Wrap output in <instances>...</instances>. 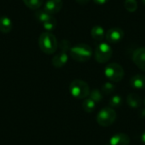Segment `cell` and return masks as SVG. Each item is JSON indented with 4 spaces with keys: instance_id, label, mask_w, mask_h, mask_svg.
Here are the masks:
<instances>
[{
    "instance_id": "obj_4",
    "label": "cell",
    "mask_w": 145,
    "mask_h": 145,
    "mask_svg": "<svg viewBox=\"0 0 145 145\" xmlns=\"http://www.w3.org/2000/svg\"><path fill=\"white\" fill-rule=\"evenodd\" d=\"M105 76L113 82H121L125 75L123 67L117 63H111L105 66L104 71Z\"/></svg>"
},
{
    "instance_id": "obj_22",
    "label": "cell",
    "mask_w": 145,
    "mask_h": 145,
    "mask_svg": "<svg viewBox=\"0 0 145 145\" xmlns=\"http://www.w3.org/2000/svg\"><path fill=\"white\" fill-rule=\"evenodd\" d=\"M89 99H91L92 100H93L95 103L97 102H100L103 99V94L101 93V92L98 89H93L92 91H90L89 93Z\"/></svg>"
},
{
    "instance_id": "obj_14",
    "label": "cell",
    "mask_w": 145,
    "mask_h": 145,
    "mask_svg": "<svg viewBox=\"0 0 145 145\" xmlns=\"http://www.w3.org/2000/svg\"><path fill=\"white\" fill-rule=\"evenodd\" d=\"M13 28V23L10 18L7 16L0 17V31L2 33H9Z\"/></svg>"
},
{
    "instance_id": "obj_10",
    "label": "cell",
    "mask_w": 145,
    "mask_h": 145,
    "mask_svg": "<svg viewBox=\"0 0 145 145\" xmlns=\"http://www.w3.org/2000/svg\"><path fill=\"white\" fill-rule=\"evenodd\" d=\"M130 138L126 133H116L110 138V145H129Z\"/></svg>"
},
{
    "instance_id": "obj_3",
    "label": "cell",
    "mask_w": 145,
    "mask_h": 145,
    "mask_svg": "<svg viewBox=\"0 0 145 145\" xmlns=\"http://www.w3.org/2000/svg\"><path fill=\"white\" fill-rule=\"evenodd\" d=\"M71 94L76 99H86L89 96L90 88L88 84L82 80H74L69 86Z\"/></svg>"
},
{
    "instance_id": "obj_11",
    "label": "cell",
    "mask_w": 145,
    "mask_h": 145,
    "mask_svg": "<svg viewBox=\"0 0 145 145\" xmlns=\"http://www.w3.org/2000/svg\"><path fill=\"white\" fill-rule=\"evenodd\" d=\"M68 61V55L65 52H60L54 56L52 59V64L55 68L63 67Z\"/></svg>"
},
{
    "instance_id": "obj_27",
    "label": "cell",
    "mask_w": 145,
    "mask_h": 145,
    "mask_svg": "<svg viewBox=\"0 0 145 145\" xmlns=\"http://www.w3.org/2000/svg\"><path fill=\"white\" fill-rule=\"evenodd\" d=\"M141 139H142V142L145 144V130L144 132L143 133V134H142V136H141Z\"/></svg>"
},
{
    "instance_id": "obj_18",
    "label": "cell",
    "mask_w": 145,
    "mask_h": 145,
    "mask_svg": "<svg viewBox=\"0 0 145 145\" xmlns=\"http://www.w3.org/2000/svg\"><path fill=\"white\" fill-rule=\"evenodd\" d=\"M35 17H36V19H37L38 21H40V22H42V23L43 24L44 22H46L47 20H48L52 17V15L49 14L48 13H47V12L43 9V10H37V11L35 13Z\"/></svg>"
},
{
    "instance_id": "obj_29",
    "label": "cell",
    "mask_w": 145,
    "mask_h": 145,
    "mask_svg": "<svg viewBox=\"0 0 145 145\" xmlns=\"http://www.w3.org/2000/svg\"><path fill=\"white\" fill-rule=\"evenodd\" d=\"M105 145H110V144H105Z\"/></svg>"
},
{
    "instance_id": "obj_21",
    "label": "cell",
    "mask_w": 145,
    "mask_h": 145,
    "mask_svg": "<svg viewBox=\"0 0 145 145\" xmlns=\"http://www.w3.org/2000/svg\"><path fill=\"white\" fill-rule=\"evenodd\" d=\"M123 103V99L121 96L119 95H115L113 96L110 101H109V104L110 105L111 108H118V107H121V105Z\"/></svg>"
},
{
    "instance_id": "obj_9",
    "label": "cell",
    "mask_w": 145,
    "mask_h": 145,
    "mask_svg": "<svg viewBox=\"0 0 145 145\" xmlns=\"http://www.w3.org/2000/svg\"><path fill=\"white\" fill-rule=\"evenodd\" d=\"M63 6L62 0H48L44 5V10L49 14H54L60 11Z\"/></svg>"
},
{
    "instance_id": "obj_12",
    "label": "cell",
    "mask_w": 145,
    "mask_h": 145,
    "mask_svg": "<svg viewBox=\"0 0 145 145\" xmlns=\"http://www.w3.org/2000/svg\"><path fill=\"white\" fill-rule=\"evenodd\" d=\"M131 86L135 89L145 88V76L142 74H137L130 79Z\"/></svg>"
},
{
    "instance_id": "obj_26",
    "label": "cell",
    "mask_w": 145,
    "mask_h": 145,
    "mask_svg": "<svg viewBox=\"0 0 145 145\" xmlns=\"http://www.w3.org/2000/svg\"><path fill=\"white\" fill-rule=\"evenodd\" d=\"M77 3H79L80 5H86L87 3H89L90 0H76Z\"/></svg>"
},
{
    "instance_id": "obj_24",
    "label": "cell",
    "mask_w": 145,
    "mask_h": 145,
    "mask_svg": "<svg viewBox=\"0 0 145 145\" xmlns=\"http://www.w3.org/2000/svg\"><path fill=\"white\" fill-rule=\"evenodd\" d=\"M60 48L62 50V52H65L67 50H70L71 49V43L70 42H68L67 40H63L60 43Z\"/></svg>"
},
{
    "instance_id": "obj_20",
    "label": "cell",
    "mask_w": 145,
    "mask_h": 145,
    "mask_svg": "<svg viewBox=\"0 0 145 145\" xmlns=\"http://www.w3.org/2000/svg\"><path fill=\"white\" fill-rule=\"evenodd\" d=\"M102 92L103 93H105V95H110L111 93H113L116 90V86L115 84H113L112 82H105L103 86H102Z\"/></svg>"
},
{
    "instance_id": "obj_30",
    "label": "cell",
    "mask_w": 145,
    "mask_h": 145,
    "mask_svg": "<svg viewBox=\"0 0 145 145\" xmlns=\"http://www.w3.org/2000/svg\"><path fill=\"white\" fill-rule=\"evenodd\" d=\"M144 104H145V99H144Z\"/></svg>"
},
{
    "instance_id": "obj_1",
    "label": "cell",
    "mask_w": 145,
    "mask_h": 145,
    "mask_svg": "<svg viewBox=\"0 0 145 145\" xmlns=\"http://www.w3.org/2000/svg\"><path fill=\"white\" fill-rule=\"evenodd\" d=\"M38 45L43 53L47 54H52L58 48V41L55 36L51 32H42L39 37Z\"/></svg>"
},
{
    "instance_id": "obj_5",
    "label": "cell",
    "mask_w": 145,
    "mask_h": 145,
    "mask_svg": "<svg viewBox=\"0 0 145 145\" xmlns=\"http://www.w3.org/2000/svg\"><path fill=\"white\" fill-rule=\"evenodd\" d=\"M117 114L111 107H106L99 110L97 115V122L101 127H110L116 120Z\"/></svg>"
},
{
    "instance_id": "obj_28",
    "label": "cell",
    "mask_w": 145,
    "mask_h": 145,
    "mask_svg": "<svg viewBox=\"0 0 145 145\" xmlns=\"http://www.w3.org/2000/svg\"><path fill=\"white\" fill-rule=\"evenodd\" d=\"M143 3L145 5V0H143Z\"/></svg>"
},
{
    "instance_id": "obj_13",
    "label": "cell",
    "mask_w": 145,
    "mask_h": 145,
    "mask_svg": "<svg viewBox=\"0 0 145 145\" xmlns=\"http://www.w3.org/2000/svg\"><path fill=\"white\" fill-rule=\"evenodd\" d=\"M127 103L128 105V106H130L131 108H139L142 105V99L140 97V95H138V93H132L130 94H128V96L127 97Z\"/></svg>"
},
{
    "instance_id": "obj_16",
    "label": "cell",
    "mask_w": 145,
    "mask_h": 145,
    "mask_svg": "<svg viewBox=\"0 0 145 145\" xmlns=\"http://www.w3.org/2000/svg\"><path fill=\"white\" fill-rule=\"evenodd\" d=\"M82 109L87 113H92L95 110V102L89 98H86L82 102Z\"/></svg>"
},
{
    "instance_id": "obj_17",
    "label": "cell",
    "mask_w": 145,
    "mask_h": 145,
    "mask_svg": "<svg viewBox=\"0 0 145 145\" xmlns=\"http://www.w3.org/2000/svg\"><path fill=\"white\" fill-rule=\"evenodd\" d=\"M44 0H23L25 5L33 10L38 9L43 3Z\"/></svg>"
},
{
    "instance_id": "obj_15",
    "label": "cell",
    "mask_w": 145,
    "mask_h": 145,
    "mask_svg": "<svg viewBox=\"0 0 145 145\" xmlns=\"http://www.w3.org/2000/svg\"><path fill=\"white\" fill-rule=\"evenodd\" d=\"M105 31L104 30V28L101 25H94L92 30H91V36L92 37L98 42H101L102 40H104L105 37Z\"/></svg>"
},
{
    "instance_id": "obj_8",
    "label": "cell",
    "mask_w": 145,
    "mask_h": 145,
    "mask_svg": "<svg viewBox=\"0 0 145 145\" xmlns=\"http://www.w3.org/2000/svg\"><path fill=\"white\" fill-rule=\"evenodd\" d=\"M133 61L143 71H145V47L137 48L133 54Z\"/></svg>"
},
{
    "instance_id": "obj_25",
    "label": "cell",
    "mask_w": 145,
    "mask_h": 145,
    "mask_svg": "<svg viewBox=\"0 0 145 145\" xmlns=\"http://www.w3.org/2000/svg\"><path fill=\"white\" fill-rule=\"evenodd\" d=\"M96 4H99V5H102V4H105L107 2H109V0H93Z\"/></svg>"
},
{
    "instance_id": "obj_7",
    "label": "cell",
    "mask_w": 145,
    "mask_h": 145,
    "mask_svg": "<svg viewBox=\"0 0 145 145\" xmlns=\"http://www.w3.org/2000/svg\"><path fill=\"white\" fill-rule=\"evenodd\" d=\"M124 37V31L119 27H113L110 29L106 34L105 38L110 43H117L121 42Z\"/></svg>"
},
{
    "instance_id": "obj_19",
    "label": "cell",
    "mask_w": 145,
    "mask_h": 145,
    "mask_svg": "<svg viewBox=\"0 0 145 145\" xmlns=\"http://www.w3.org/2000/svg\"><path fill=\"white\" fill-rule=\"evenodd\" d=\"M124 6L125 8L130 12V13H133L137 10L138 8V3L137 0H125L124 2Z\"/></svg>"
},
{
    "instance_id": "obj_23",
    "label": "cell",
    "mask_w": 145,
    "mask_h": 145,
    "mask_svg": "<svg viewBox=\"0 0 145 145\" xmlns=\"http://www.w3.org/2000/svg\"><path fill=\"white\" fill-rule=\"evenodd\" d=\"M56 25H57L56 20L54 17H51L48 20H47L46 22L43 23V27H44L45 30L50 31H52V30H54L55 28Z\"/></svg>"
},
{
    "instance_id": "obj_2",
    "label": "cell",
    "mask_w": 145,
    "mask_h": 145,
    "mask_svg": "<svg viewBox=\"0 0 145 145\" xmlns=\"http://www.w3.org/2000/svg\"><path fill=\"white\" fill-rule=\"evenodd\" d=\"M71 57L77 62L88 61L93 54L91 47L86 43H79L71 47L70 49Z\"/></svg>"
},
{
    "instance_id": "obj_6",
    "label": "cell",
    "mask_w": 145,
    "mask_h": 145,
    "mask_svg": "<svg viewBox=\"0 0 145 145\" xmlns=\"http://www.w3.org/2000/svg\"><path fill=\"white\" fill-rule=\"evenodd\" d=\"M112 48L107 42L99 43L95 50V59L99 64H105L108 62L112 57Z\"/></svg>"
}]
</instances>
